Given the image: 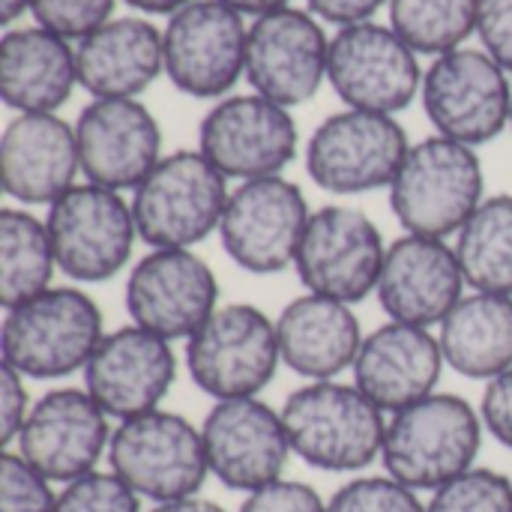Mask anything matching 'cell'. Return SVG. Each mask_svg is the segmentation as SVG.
<instances>
[{"label": "cell", "instance_id": "1", "mask_svg": "<svg viewBox=\"0 0 512 512\" xmlns=\"http://www.w3.org/2000/svg\"><path fill=\"white\" fill-rule=\"evenodd\" d=\"M105 336L99 303L84 288H48L3 309L0 357L27 381H60L84 372Z\"/></svg>", "mask_w": 512, "mask_h": 512}, {"label": "cell", "instance_id": "2", "mask_svg": "<svg viewBox=\"0 0 512 512\" xmlns=\"http://www.w3.org/2000/svg\"><path fill=\"white\" fill-rule=\"evenodd\" d=\"M483 432V417L468 399L432 393L390 414L381 450L384 471L414 492H438L477 468Z\"/></svg>", "mask_w": 512, "mask_h": 512}, {"label": "cell", "instance_id": "3", "mask_svg": "<svg viewBox=\"0 0 512 512\" xmlns=\"http://www.w3.org/2000/svg\"><path fill=\"white\" fill-rule=\"evenodd\" d=\"M279 411L294 456L309 468L354 474L381 459L387 420L357 384L309 381Z\"/></svg>", "mask_w": 512, "mask_h": 512}, {"label": "cell", "instance_id": "4", "mask_svg": "<svg viewBox=\"0 0 512 512\" xmlns=\"http://www.w3.org/2000/svg\"><path fill=\"white\" fill-rule=\"evenodd\" d=\"M483 201L486 174L477 150L444 135L411 144L390 183V207L405 234L447 240Z\"/></svg>", "mask_w": 512, "mask_h": 512}, {"label": "cell", "instance_id": "5", "mask_svg": "<svg viewBox=\"0 0 512 512\" xmlns=\"http://www.w3.org/2000/svg\"><path fill=\"white\" fill-rule=\"evenodd\" d=\"M228 177L201 150H174L132 189L138 237L150 249H195L222 225Z\"/></svg>", "mask_w": 512, "mask_h": 512}, {"label": "cell", "instance_id": "6", "mask_svg": "<svg viewBox=\"0 0 512 512\" xmlns=\"http://www.w3.org/2000/svg\"><path fill=\"white\" fill-rule=\"evenodd\" d=\"M108 465L138 498L153 504L192 498L210 477L201 429L162 408L120 420L108 444Z\"/></svg>", "mask_w": 512, "mask_h": 512}, {"label": "cell", "instance_id": "7", "mask_svg": "<svg viewBox=\"0 0 512 512\" xmlns=\"http://www.w3.org/2000/svg\"><path fill=\"white\" fill-rule=\"evenodd\" d=\"M279 363L276 321L252 303L219 306L186 339L189 378L216 402L255 399L276 378Z\"/></svg>", "mask_w": 512, "mask_h": 512}, {"label": "cell", "instance_id": "8", "mask_svg": "<svg viewBox=\"0 0 512 512\" xmlns=\"http://www.w3.org/2000/svg\"><path fill=\"white\" fill-rule=\"evenodd\" d=\"M57 270L78 285L114 279L132 258L138 228L132 204L105 186L75 183L45 216Z\"/></svg>", "mask_w": 512, "mask_h": 512}, {"label": "cell", "instance_id": "9", "mask_svg": "<svg viewBox=\"0 0 512 512\" xmlns=\"http://www.w3.org/2000/svg\"><path fill=\"white\" fill-rule=\"evenodd\" d=\"M423 108L438 135L480 147L495 141L512 117L510 72L483 48H456L423 72Z\"/></svg>", "mask_w": 512, "mask_h": 512}, {"label": "cell", "instance_id": "10", "mask_svg": "<svg viewBox=\"0 0 512 512\" xmlns=\"http://www.w3.org/2000/svg\"><path fill=\"white\" fill-rule=\"evenodd\" d=\"M408 150V135L393 114L345 108L321 120L312 132L306 171L324 192L366 195L390 189Z\"/></svg>", "mask_w": 512, "mask_h": 512}, {"label": "cell", "instance_id": "11", "mask_svg": "<svg viewBox=\"0 0 512 512\" xmlns=\"http://www.w3.org/2000/svg\"><path fill=\"white\" fill-rule=\"evenodd\" d=\"M309 216L312 210L297 183L282 174L258 177L231 189L216 234L240 270L273 276L294 267Z\"/></svg>", "mask_w": 512, "mask_h": 512}, {"label": "cell", "instance_id": "12", "mask_svg": "<svg viewBox=\"0 0 512 512\" xmlns=\"http://www.w3.org/2000/svg\"><path fill=\"white\" fill-rule=\"evenodd\" d=\"M387 246L375 219L348 204L312 210L294 270L306 291L339 303H360L375 294Z\"/></svg>", "mask_w": 512, "mask_h": 512}, {"label": "cell", "instance_id": "13", "mask_svg": "<svg viewBox=\"0 0 512 512\" xmlns=\"http://www.w3.org/2000/svg\"><path fill=\"white\" fill-rule=\"evenodd\" d=\"M249 27L243 15L222 0H192L162 30L168 81L195 99H225L246 75Z\"/></svg>", "mask_w": 512, "mask_h": 512}, {"label": "cell", "instance_id": "14", "mask_svg": "<svg viewBox=\"0 0 512 512\" xmlns=\"http://www.w3.org/2000/svg\"><path fill=\"white\" fill-rule=\"evenodd\" d=\"M327 81L348 108L396 114L420 93L423 69L393 27L363 21L339 27L330 39Z\"/></svg>", "mask_w": 512, "mask_h": 512}, {"label": "cell", "instance_id": "15", "mask_svg": "<svg viewBox=\"0 0 512 512\" xmlns=\"http://www.w3.org/2000/svg\"><path fill=\"white\" fill-rule=\"evenodd\" d=\"M300 132L291 108L261 96L240 93L219 99L201 120L198 150L231 180L276 177L297 156Z\"/></svg>", "mask_w": 512, "mask_h": 512}, {"label": "cell", "instance_id": "16", "mask_svg": "<svg viewBox=\"0 0 512 512\" xmlns=\"http://www.w3.org/2000/svg\"><path fill=\"white\" fill-rule=\"evenodd\" d=\"M129 321L168 339H189L219 309V279L192 249H150L126 276Z\"/></svg>", "mask_w": 512, "mask_h": 512}, {"label": "cell", "instance_id": "17", "mask_svg": "<svg viewBox=\"0 0 512 512\" xmlns=\"http://www.w3.org/2000/svg\"><path fill=\"white\" fill-rule=\"evenodd\" d=\"M111 417L81 387H57L33 402L21 432L18 456L51 483H72L96 471L108 456Z\"/></svg>", "mask_w": 512, "mask_h": 512}, {"label": "cell", "instance_id": "18", "mask_svg": "<svg viewBox=\"0 0 512 512\" xmlns=\"http://www.w3.org/2000/svg\"><path fill=\"white\" fill-rule=\"evenodd\" d=\"M330 39L306 9L282 6L249 24L246 81L255 93L294 108L309 102L327 78Z\"/></svg>", "mask_w": 512, "mask_h": 512}, {"label": "cell", "instance_id": "19", "mask_svg": "<svg viewBox=\"0 0 512 512\" xmlns=\"http://www.w3.org/2000/svg\"><path fill=\"white\" fill-rule=\"evenodd\" d=\"M210 474L234 492H258L276 480L294 456L282 411L255 399L216 402L201 423Z\"/></svg>", "mask_w": 512, "mask_h": 512}, {"label": "cell", "instance_id": "20", "mask_svg": "<svg viewBox=\"0 0 512 512\" xmlns=\"http://www.w3.org/2000/svg\"><path fill=\"white\" fill-rule=\"evenodd\" d=\"M84 390L114 420L156 411L177 381V354L168 339L126 324L102 336L84 366Z\"/></svg>", "mask_w": 512, "mask_h": 512}, {"label": "cell", "instance_id": "21", "mask_svg": "<svg viewBox=\"0 0 512 512\" xmlns=\"http://www.w3.org/2000/svg\"><path fill=\"white\" fill-rule=\"evenodd\" d=\"M465 288L456 246L441 237L402 234L387 246L375 297L390 321L432 330L459 306Z\"/></svg>", "mask_w": 512, "mask_h": 512}, {"label": "cell", "instance_id": "22", "mask_svg": "<svg viewBox=\"0 0 512 512\" xmlns=\"http://www.w3.org/2000/svg\"><path fill=\"white\" fill-rule=\"evenodd\" d=\"M81 174L87 183L126 192L159 165L162 129L138 99H93L75 120Z\"/></svg>", "mask_w": 512, "mask_h": 512}, {"label": "cell", "instance_id": "23", "mask_svg": "<svg viewBox=\"0 0 512 512\" xmlns=\"http://www.w3.org/2000/svg\"><path fill=\"white\" fill-rule=\"evenodd\" d=\"M447 360L438 336L426 327L387 321L366 333L354 360V384L387 417L438 393Z\"/></svg>", "mask_w": 512, "mask_h": 512}, {"label": "cell", "instance_id": "24", "mask_svg": "<svg viewBox=\"0 0 512 512\" xmlns=\"http://www.w3.org/2000/svg\"><path fill=\"white\" fill-rule=\"evenodd\" d=\"M81 174L75 126L57 114H18L0 138L3 192L24 204H54Z\"/></svg>", "mask_w": 512, "mask_h": 512}, {"label": "cell", "instance_id": "25", "mask_svg": "<svg viewBox=\"0 0 512 512\" xmlns=\"http://www.w3.org/2000/svg\"><path fill=\"white\" fill-rule=\"evenodd\" d=\"M78 84L93 99H135L162 72V30L144 15H120L78 39Z\"/></svg>", "mask_w": 512, "mask_h": 512}, {"label": "cell", "instance_id": "26", "mask_svg": "<svg viewBox=\"0 0 512 512\" xmlns=\"http://www.w3.org/2000/svg\"><path fill=\"white\" fill-rule=\"evenodd\" d=\"M282 363L306 381H336L354 369L366 333L348 303L306 291L276 318Z\"/></svg>", "mask_w": 512, "mask_h": 512}, {"label": "cell", "instance_id": "27", "mask_svg": "<svg viewBox=\"0 0 512 512\" xmlns=\"http://www.w3.org/2000/svg\"><path fill=\"white\" fill-rule=\"evenodd\" d=\"M78 84L75 48L45 27H9L0 39V96L18 114H54Z\"/></svg>", "mask_w": 512, "mask_h": 512}, {"label": "cell", "instance_id": "28", "mask_svg": "<svg viewBox=\"0 0 512 512\" xmlns=\"http://www.w3.org/2000/svg\"><path fill=\"white\" fill-rule=\"evenodd\" d=\"M438 342L453 372L492 381L512 369V297L471 291L441 321Z\"/></svg>", "mask_w": 512, "mask_h": 512}, {"label": "cell", "instance_id": "29", "mask_svg": "<svg viewBox=\"0 0 512 512\" xmlns=\"http://www.w3.org/2000/svg\"><path fill=\"white\" fill-rule=\"evenodd\" d=\"M57 258L45 219L24 207L0 213V306L12 309L51 288Z\"/></svg>", "mask_w": 512, "mask_h": 512}, {"label": "cell", "instance_id": "30", "mask_svg": "<svg viewBox=\"0 0 512 512\" xmlns=\"http://www.w3.org/2000/svg\"><path fill=\"white\" fill-rule=\"evenodd\" d=\"M468 288L512 297V195L486 198L456 234Z\"/></svg>", "mask_w": 512, "mask_h": 512}, {"label": "cell", "instance_id": "31", "mask_svg": "<svg viewBox=\"0 0 512 512\" xmlns=\"http://www.w3.org/2000/svg\"><path fill=\"white\" fill-rule=\"evenodd\" d=\"M480 0H390V27L417 51L441 57L477 33Z\"/></svg>", "mask_w": 512, "mask_h": 512}, {"label": "cell", "instance_id": "32", "mask_svg": "<svg viewBox=\"0 0 512 512\" xmlns=\"http://www.w3.org/2000/svg\"><path fill=\"white\" fill-rule=\"evenodd\" d=\"M426 512H512V480L492 468H471L432 492Z\"/></svg>", "mask_w": 512, "mask_h": 512}, {"label": "cell", "instance_id": "33", "mask_svg": "<svg viewBox=\"0 0 512 512\" xmlns=\"http://www.w3.org/2000/svg\"><path fill=\"white\" fill-rule=\"evenodd\" d=\"M327 512H426V504L420 501V492L384 474L345 483L327 501Z\"/></svg>", "mask_w": 512, "mask_h": 512}, {"label": "cell", "instance_id": "34", "mask_svg": "<svg viewBox=\"0 0 512 512\" xmlns=\"http://www.w3.org/2000/svg\"><path fill=\"white\" fill-rule=\"evenodd\" d=\"M54 512H141V498L111 471H93L57 492Z\"/></svg>", "mask_w": 512, "mask_h": 512}, {"label": "cell", "instance_id": "35", "mask_svg": "<svg viewBox=\"0 0 512 512\" xmlns=\"http://www.w3.org/2000/svg\"><path fill=\"white\" fill-rule=\"evenodd\" d=\"M54 483L33 471L18 453L6 450L0 459V512H54Z\"/></svg>", "mask_w": 512, "mask_h": 512}, {"label": "cell", "instance_id": "36", "mask_svg": "<svg viewBox=\"0 0 512 512\" xmlns=\"http://www.w3.org/2000/svg\"><path fill=\"white\" fill-rule=\"evenodd\" d=\"M114 3L117 0H30V12L39 27L78 42L111 21Z\"/></svg>", "mask_w": 512, "mask_h": 512}, {"label": "cell", "instance_id": "37", "mask_svg": "<svg viewBox=\"0 0 512 512\" xmlns=\"http://www.w3.org/2000/svg\"><path fill=\"white\" fill-rule=\"evenodd\" d=\"M237 512H327V501L300 480H276L249 492Z\"/></svg>", "mask_w": 512, "mask_h": 512}, {"label": "cell", "instance_id": "38", "mask_svg": "<svg viewBox=\"0 0 512 512\" xmlns=\"http://www.w3.org/2000/svg\"><path fill=\"white\" fill-rule=\"evenodd\" d=\"M477 36L483 51L512 72V0H480Z\"/></svg>", "mask_w": 512, "mask_h": 512}, {"label": "cell", "instance_id": "39", "mask_svg": "<svg viewBox=\"0 0 512 512\" xmlns=\"http://www.w3.org/2000/svg\"><path fill=\"white\" fill-rule=\"evenodd\" d=\"M24 375L9 366H0V441L9 450L18 441V432L33 408L30 393L24 387Z\"/></svg>", "mask_w": 512, "mask_h": 512}, {"label": "cell", "instance_id": "40", "mask_svg": "<svg viewBox=\"0 0 512 512\" xmlns=\"http://www.w3.org/2000/svg\"><path fill=\"white\" fill-rule=\"evenodd\" d=\"M480 417L486 432L501 444L512 450V369L504 375L486 381L483 402H480Z\"/></svg>", "mask_w": 512, "mask_h": 512}, {"label": "cell", "instance_id": "41", "mask_svg": "<svg viewBox=\"0 0 512 512\" xmlns=\"http://www.w3.org/2000/svg\"><path fill=\"white\" fill-rule=\"evenodd\" d=\"M306 3L315 18L339 24V27H351V24L372 21V15L390 0H306Z\"/></svg>", "mask_w": 512, "mask_h": 512}, {"label": "cell", "instance_id": "42", "mask_svg": "<svg viewBox=\"0 0 512 512\" xmlns=\"http://www.w3.org/2000/svg\"><path fill=\"white\" fill-rule=\"evenodd\" d=\"M147 512H225L216 501L192 495V498H180V501H168V504H153V510Z\"/></svg>", "mask_w": 512, "mask_h": 512}, {"label": "cell", "instance_id": "43", "mask_svg": "<svg viewBox=\"0 0 512 512\" xmlns=\"http://www.w3.org/2000/svg\"><path fill=\"white\" fill-rule=\"evenodd\" d=\"M123 3L144 15H174L177 9H183L192 0H123Z\"/></svg>", "mask_w": 512, "mask_h": 512}, {"label": "cell", "instance_id": "44", "mask_svg": "<svg viewBox=\"0 0 512 512\" xmlns=\"http://www.w3.org/2000/svg\"><path fill=\"white\" fill-rule=\"evenodd\" d=\"M222 3H228L231 9H237L240 15H267V12H273V9H282V6H288L291 0H222Z\"/></svg>", "mask_w": 512, "mask_h": 512}, {"label": "cell", "instance_id": "45", "mask_svg": "<svg viewBox=\"0 0 512 512\" xmlns=\"http://www.w3.org/2000/svg\"><path fill=\"white\" fill-rule=\"evenodd\" d=\"M24 12H30V0H0V24L9 30Z\"/></svg>", "mask_w": 512, "mask_h": 512}, {"label": "cell", "instance_id": "46", "mask_svg": "<svg viewBox=\"0 0 512 512\" xmlns=\"http://www.w3.org/2000/svg\"><path fill=\"white\" fill-rule=\"evenodd\" d=\"M510 126H512V117H510Z\"/></svg>", "mask_w": 512, "mask_h": 512}]
</instances>
